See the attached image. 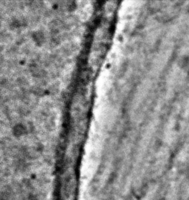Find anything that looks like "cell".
I'll list each match as a JSON object with an SVG mask.
<instances>
[{
    "instance_id": "obj_1",
    "label": "cell",
    "mask_w": 189,
    "mask_h": 200,
    "mask_svg": "<svg viewBox=\"0 0 189 200\" xmlns=\"http://www.w3.org/2000/svg\"><path fill=\"white\" fill-rule=\"evenodd\" d=\"M28 132V128L22 124H17L13 127V134L16 136H21Z\"/></svg>"
},
{
    "instance_id": "obj_3",
    "label": "cell",
    "mask_w": 189,
    "mask_h": 200,
    "mask_svg": "<svg viewBox=\"0 0 189 200\" xmlns=\"http://www.w3.org/2000/svg\"><path fill=\"white\" fill-rule=\"evenodd\" d=\"M33 88H34V89H33V92H34L35 94H37V95H42V94L44 93V90L41 87L37 86V87H33Z\"/></svg>"
},
{
    "instance_id": "obj_2",
    "label": "cell",
    "mask_w": 189,
    "mask_h": 200,
    "mask_svg": "<svg viewBox=\"0 0 189 200\" xmlns=\"http://www.w3.org/2000/svg\"><path fill=\"white\" fill-rule=\"evenodd\" d=\"M33 39H34L36 43L41 45L45 40V35L41 31H37L34 33H33Z\"/></svg>"
}]
</instances>
